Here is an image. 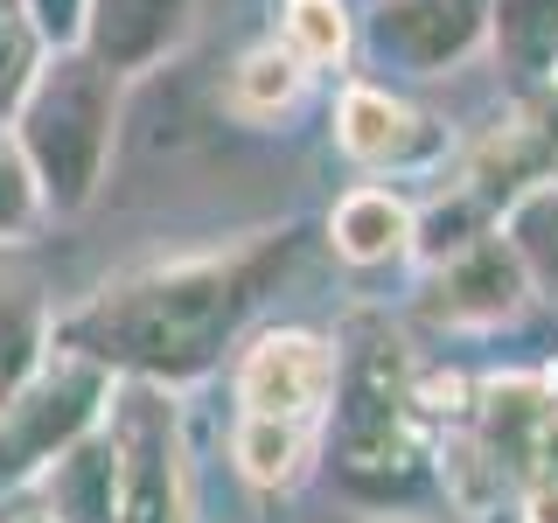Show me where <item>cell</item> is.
Wrapping results in <instances>:
<instances>
[{
    "label": "cell",
    "instance_id": "obj_13",
    "mask_svg": "<svg viewBox=\"0 0 558 523\" xmlns=\"http://www.w3.org/2000/svg\"><path fill=\"white\" fill-rule=\"evenodd\" d=\"M231 467L258 496H293V488L322 467V426H314V418L238 412L231 418Z\"/></svg>",
    "mask_w": 558,
    "mask_h": 523
},
{
    "label": "cell",
    "instance_id": "obj_20",
    "mask_svg": "<svg viewBox=\"0 0 558 523\" xmlns=\"http://www.w3.org/2000/svg\"><path fill=\"white\" fill-rule=\"evenodd\" d=\"M502 238L517 244L537 301H558V182H537L502 209Z\"/></svg>",
    "mask_w": 558,
    "mask_h": 523
},
{
    "label": "cell",
    "instance_id": "obj_10",
    "mask_svg": "<svg viewBox=\"0 0 558 523\" xmlns=\"http://www.w3.org/2000/svg\"><path fill=\"white\" fill-rule=\"evenodd\" d=\"M231 398L238 412H272V418H328V398H336V336L322 328H258L252 342L238 349L231 370Z\"/></svg>",
    "mask_w": 558,
    "mask_h": 523
},
{
    "label": "cell",
    "instance_id": "obj_14",
    "mask_svg": "<svg viewBox=\"0 0 558 523\" xmlns=\"http://www.w3.org/2000/svg\"><path fill=\"white\" fill-rule=\"evenodd\" d=\"M112 418V412H105ZM35 496L57 510V523H119V453L112 426L84 433L77 447H63L57 461L35 475Z\"/></svg>",
    "mask_w": 558,
    "mask_h": 523
},
{
    "label": "cell",
    "instance_id": "obj_8",
    "mask_svg": "<svg viewBox=\"0 0 558 523\" xmlns=\"http://www.w3.org/2000/svg\"><path fill=\"white\" fill-rule=\"evenodd\" d=\"M537 301L531 272H523L517 244L502 238V223L488 238H475L468 252L440 258V266L418 272V301L412 314L440 336H502L523 321V307Z\"/></svg>",
    "mask_w": 558,
    "mask_h": 523
},
{
    "label": "cell",
    "instance_id": "obj_25",
    "mask_svg": "<svg viewBox=\"0 0 558 523\" xmlns=\"http://www.w3.org/2000/svg\"><path fill=\"white\" fill-rule=\"evenodd\" d=\"M517 516H523V523H558V482H537L531 496L517 502Z\"/></svg>",
    "mask_w": 558,
    "mask_h": 523
},
{
    "label": "cell",
    "instance_id": "obj_15",
    "mask_svg": "<svg viewBox=\"0 0 558 523\" xmlns=\"http://www.w3.org/2000/svg\"><path fill=\"white\" fill-rule=\"evenodd\" d=\"M307 84H314V70L272 35V42H252L231 63V77H223V112H231L238 126H258V133H266V126H279V119L301 112Z\"/></svg>",
    "mask_w": 558,
    "mask_h": 523
},
{
    "label": "cell",
    "instance_id": "obj_22",
    "mask_svg": "<svg viewBox=\"0 0 558 523\" xmlns=\"http://www.w3.org/2000/svg\"><path fill=\"white\" fill-rule=\"evenodd\" d=\"M43 63H49V42H43V28H35V14L22 0H0V126L22 112V98H28V84L43 77Z\"/></svg>",
    "mask_w": 558,
    "mask_h": 523
},
{
    "label": "cell",
    "instance_id": "obj_11",
    "mask_svg": "<svg viewBox=\"0 0 558 523\" xmlns=\"http://www.w3.org/2000/svg\"><path fill=\"white\" fill-rule=\"evenodd\" d=\"M196 35V0H92V28L84 49L112 70V77H147L168 57H182V42Z\"/></svg>",
    "mask_w": 558,
    "mask_h": 523
},
{
    "label": "cell",
    "instance_id": "obj_16",
    "mask_svg": "<svg viewBox=\"0 0 558 523\" xmlns=\"http://www.w3.org/2000/svg\"><path fill=\"white\" fill-rule=\"evenodd\" d=\"M57 314L35 272H0V405L57 356Z\"/></svg>",
    "mask_w": 558,
    "mask_h": 523
},
{
    "label": "cell",
    "instance_id": "obj_7",
    "mask_svg": "<svg viewBox=\"0 0 558 523\" xmlns=\"http://www.w3.org/2000/svg\"><path fill=\"white\" fill-rule=\"evenodd\" d=\"M461 426L517 488V502L537 482H558V370H488L468 384Z\"/></svg>",
    "mask_w": 558,
    "mask_h": 523
},
{
    "label": "cell",
    "instance_id": "obj_23",
    "mask_svg": "<svg viewBox=\"0 0 558 523\" xmlns=\"http://www.w3.org/2000/svg\"><path fill=\"white\" fill-rule=\"evenodd\" d=\"M35 14V28H43L49 49H77L84 28H92V0H22Z\"/></svg>",
    "mask_w": 558,
    "mask_h": 523
},
{
    "label": "cell",
    "instance_id": "obj_3",
    "mask_svg": "<svg viewBox=\"0 0 558 523\" xmlns=\"http://www.w3.org/2000/svg\"><path fill=\"white\" fill-rule=\"evenodd\" d=\"M119 98L126 77H112L92 49H49L43 77L28 84L8 133L22 139L35 182L49 196V217H84L105 196V174L119 154Z\"/></svg>",
    "mask_w": 558,
    "mask_h": 523
},
{
    "label": "cell",
    "instance_id": "obj_1",
    "mask_svg": "<svg viewBox=\"0 0 558 523\" xmlns=\"http://www.w3.org/2000/svg\"><path fill=\"white\" fill-rule=\"evenodd\" d=\"M293 258V223L217 252L147 258V266L105 279L77 307L57 314V342L84 349L119 384H168L189 391L238 349L244 321L266 307L272 279Z\"/></svg>",
    "mask_w": 558,
    "mask_h": 523
},
{
    "label": "cell",
    "instance_id": "obj_2",
    "mask_svg": "<svg viewBox=\"0 0 558 523\" xmlns=\"http://www.w3.org/2000/svg\"><path fill=\"white\" fill-rule=\"evenodd\" d=\"M426 363L412 356V342L391 328V314L349 307L336 328V398L322 418V453L342 475V488L371 510H391L398 496H412V482L433 475V433L440 418L426 412L418 391Z\"/></svg>",
    "mask_w": 558,
    "mask_h": 523
},
{
    "label": "cell",
    "instance_id": "obj_26",
    "mask_svg": "<svg viewBox=\"0 0 558 523\" xmlns=\"http://www.w3.org/2000/svg\"><path fill=\"white\" fill-rule=\"evenodd\" d=\"M342 523H418V516H391V510H371V516H342Z\"/></svg>",
    "mask_w": 558,
    "mask_h": 523
},
{
    "label": "cell",
    "instance_id": "obj_18",
    "mask_svg": "<svg viewBox=\"0 0 558 523\" xmlns=\"http://www.w3.org/2000/svg\"><path fill=\"white\" fill-rule=\"evenodd\" d=\"M496 223H502L496 209H488L475 188L461 182V174H447V182L433 188L426 203H412V252H405V258H412L418 272H426V266H440V258L468 252L475 238H488Z\"/></svg>",
    "mask_w": 558,
    "mask_h": 523
},
{
    "label": "cell",
    "instance_id": "obj_24",
    "mask_svg": "<svg viewBox=\"0 0 558 523\" xmlns=\"http://www.w3.org/2000/svg\"><path fill=\"white\" fill-rule=\"evenodd\" d=\"M0 523H57V510L35 488H14V496H0Z\"/></svg>",
    "mask_w": 558,
    "mask_h": 523
},
{
    "label": "cell",
    "instance_id": "obj_9",
    "mask_svg": "<svg viewBox=\"0 0 558 523\" xmlns=\"http://www.w3.org/2000/svg\"><path fill=\"white\" fill-rule=\"evenodd\" d=\"M363 42L391 77H453L488 49V0H371Z\"/></svg>",
    "mask_w": 558,
    "mask_h": 523
},
{
    "label": "cell",
    "instance_id": "obj_19",
    "mask_svg": "<svg viewBox=\"0 0 558 523\" xmlns=\"http://www.w3.org/2000/svg\"><path fill=\"white\" fill-rule=\"evenodd\" d=\"M356 35L363 22L349 0H279V42L307 70H342L356 57Z\"/></svg>",
    "mask_w": 558,
    "mask_h": 523
},
{
    "label": "cell",
    "instance_id": "obj_17",
    "mask_svg": "<svg viewBox=\"0 0 558 523\" xmlns=\"http://www.w3.org/2000/svg\"><path fill=\"white\" fill-rule=\"evenodd\" d=\"M488 49L523 84L558 77V0H488Z\"/></svg>",
    "mask_w": 558,
    "mask_h": 523
},
{
    "label": "cell",
    "instance_id": "obj_5",
    "mask_svg": "<svg viewBox=\"0 0 558 523\" xmlns=\"http://www.w3.org/2000/svg\"><path fill=\"white\" fill-rule=\"evenodd\" d=\"M105 426L119 453V523H196L189 433L168 384H119Z\"/></svg>",
    "mask_w": 558,
    "mask_h": 523
},
{
    "label": "cell",
    "instance_id": "obj_12",
    "mask_svg": "<svg viewBox=\"0 0 558 523\" xmlns=\"http://www.w3.org/2000/svg\"><path fill=\"white\" fill-rule=\"evenodd\" d=\"M322 231H328V252H336L342 266L377 272V266H391V258L412 252V196L398 182H377L371 174V182L342 188V196L328 203Z\"/></svg>",
    "mask_w": 558,
    "mask_h": 523
},
{
    "label": "cell",
    "instance_id": "obj_6",
    "mask_svg": "<svg viewBox=\"0 0 558 523\" xmlns=\"http://www.w3.org/2000/svg\"><path fill=\"white\" fill-rule=\"evenodd\" d=\"M328 133H336V154L349 168L377 174V182H433L453 161V126L433 119L426 105H412L391 84L349 77L336 92V112H328Z\"/></svg>",
    "mask_w": 558,
    "mask_h": 523
},
{
    "label": "cell",
    "instance_id": "obj_4",
    "mask_svg": "<svg viewBox=\"0 0 558 523\" xmlns=\"http://www.w3.org/2000/svg\"><path fill=\"white\" fill-rule=\"evenodd\" d=\"M112 398H119V377L105 370V363H92L84 349L57 342V356L0 405V496L35 488V475H43L63 447H77L84 433L105 426Z\"/></svg>",
    "mask_w": 558,
    "mask_h": 523
},
{
    "label": "cell",
    "instance_id": "obj_21",
    "mask_svg": "<svg viewBox=\"0 0 558 523\" xmlns=\"http://www.w3.org/2000/svg\"><path fill=\"white\" fill-rule=\"evenodd\" d=\"M49 223L57 217H49V196H43V182H35L22 139L0 126V252H28Z\"/></svg>",
    "mask_w": 558,
    "mask_h": 523
}]
</instances>
